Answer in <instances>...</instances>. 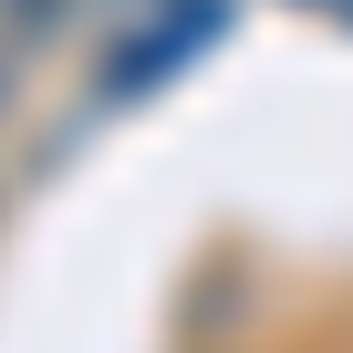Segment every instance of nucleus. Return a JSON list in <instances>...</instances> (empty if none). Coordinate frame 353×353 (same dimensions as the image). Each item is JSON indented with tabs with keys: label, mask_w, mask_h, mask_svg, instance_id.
<instances>
[{
	"label": "nucleus",
	"mask_w": 353,
	"mask_h": 353,
	"mask_svg": "<svg viewBox=\"0 0 353 353\" xmlns=\"http://www.w3.org/2000/svg\"><path fill=\"white\" fill-rule=\"evenodd\" d=\"M219 32H229V0H166V11H156L135 42H114V63H104V83H94V94H104V104H135V94H156L176 63H198Z\"/></svg>",
	"instance_id": "f257e3e1"
},
{
	"label": "nucleus",
	"mask_w": 353,
	"mask_h": 353,
	"mask_svg": "<svg viewBox=\"0 0 353 353\" xmlns=\"http://www.w3.org/2000/svg\"><path fill=\"white\" fill-rule=\"evenodd\" d=\"M0 11H11V32H32V42H52L73 0H0Z\"/></svg>",
	"instance_id": "f03ea898"
},
{
	"label": "nucleus",
	"mask_w": 353,
	"mask_h": 353,
	"mask_svg": "<svg viewBox=\"0 0 353 353\" xmlns=\"http://www.w3.org/2000/svg\"><path fill=\"white\" fill-rule=\"evenodd\" d=\"M322 11H353V0H322Z\"/></svg>",
	"instance_id": "7ed1b4c3"
}]
</instances>
